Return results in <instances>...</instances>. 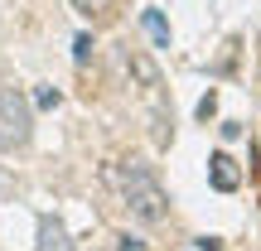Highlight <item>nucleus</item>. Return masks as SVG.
Wrapping results in <instances>:
<instances>
[{
    "instance_id": "obj_4",
    "label": "nucleus",
    "mask_w": 261,
    "mask_h": 251,
    "mask_svg": "<svg viewBox=\"0 0 261 251\" xmlns=\"http://www.w3.org/2000/svg\"><path fill=\"white\" fill-rule=\"evenodd\" d=\"M208 179H213V188H218V193H232V188L242 184V174H237L232 155H213V159H208Z\"/></svg>"
},
{
    "instance_id": "obj_8",
    "label": "nucleus",
    "mask_w": 261,
    "mask_h": 251,
    "mask_svg": "<svg viewBox=\"0 0 261 251\" xmlns=\"http://www.w3.org/2000/svg\"><path fill=\"white\" fill-rule=\"evenodd\" d=\"M73 58H77V63H87V58H92V39H87V34H77V44H73Z\"/></svg>"
},
{
    "instance_id": "obj_5",
    "label": "nucleus",
    "mask_w": 261,
    "mask_h": 251,
    "mask_svg": "<svg viewBox=\"0 0 261 251\" xmlns=\"http://www.w3.org/2000/svg\"><path fill=\"white\" fill-rule=\"evenodd\" d=\"M126 68H130V73H136V77H140V87H145V92H150V97H160V68H155V63H150V58H145V53H126Z\"/></svg>"
},
{
    "instance_id": "obj_1",
    "label": "nucleus",
    "mask_w": 261,
    "mask_h": 251,
    "mask_svg": "<svg viewBox=\"0 0 261 251\" xmlns=\"http://www.w3.org/2000/svg\"><path fill=\"white\" fill-rule=\"evenodd\" d=\"M102 179L121 193V203L140 222H160V217H165V188L155 184V174H150L140 159H130V164H107Z\"/></svg>"
},
{
    "instance_id": "obj_2",
    "label": "nucleus",
    "mask_w": 261,
    "mask_h": 251,
    "mask_svg": "<svg viewBox=\"0 0 261 251\" xmlns=\"http://www.w3.org/2000/svg\"><path fill=\"white\" fill-rule=\"evenodd\" d=\"M34 135V111L29 97L15 87H0V150H24Z\"/></svg>"
},
{
    "instance_id": "obj_6",
    "label": "nucleus",
    "mask_w": 261,
    "mask_h": 251,
    "mask_svg": "<svg viewBox=\"0 0 261 251\" xmlns=\"http://www.w3.org/2000/svg\"><path fill=\"white\" fill-rule=\"evenodd\" d=\"M140 24H145V34L155 39L160 48H169V24H165V15H160V10H140Z\"/></svg>"
},
{
    "instance_id": "obj_7",
    "label": "nucleus",
    "mask_w": 261,
    "mask_h": 251,
    "mask_svg": "<svg viewBox=\"0 0 261 251\" xmlns=\"http://www.w3.org/2000/svg\"><path fill=\"white\" fill-rule=\"evenodd\" d=\"M73 10H77V15H107L112 0H73Z\"/></svg>"
},
{
    "instance_id": "obj_10",
    "label": "nucleus",
    "mask_w": 261,
    "mask_h": 251,
    "mask_svg": "<svg viewBox=\"0 0 261 251\" xmlns=\"http://www.w3.org/2000/svg\"><path fill=\"white\" fill-rule=\"evenodd\" d=\"M121 251H145V246H140L136 237H126V242H121Z\"/></svg>"
},
{
    "instance_id": "obj_3",
    "label": "nucleus",
    "mask_w": 261,
    "mask_h": 251,
    "mask_svg": "<svg viewBox=\"0 0 261 251\" xmlns=\"http://www.w3.org/2000/svg\"><path fill=\"white\" fill-rule=\"evenodd\" d=\"M34 251H73V242H68V227L58 222V217H39V246Z\"/></svg>"
},
{
    "instance_id": "obj_9",
    "label": "nucleus",
    "mask_w": 261,
    "mask_h": 251,
    "mask_svg": "<svg viewBox=\"0 0 261 251\" xmlns=\"http://www.w3.org/2000/svg\"><path fill=\"white\" fill-rule=\"evenodd\" d=\"M34 106H58V87H39V92H34Z\"/></svg>"
}]
</instances>
